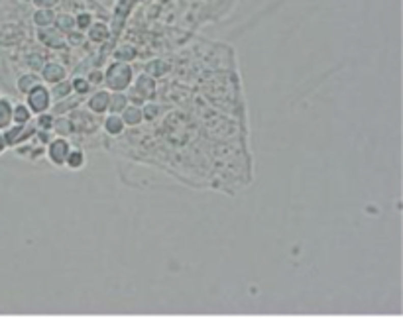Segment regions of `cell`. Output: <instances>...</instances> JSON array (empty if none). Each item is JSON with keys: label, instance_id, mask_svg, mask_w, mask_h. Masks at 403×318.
Here are the masks:
<instances>
[{"label": "cell", "instance_id": "cell-6", "mask_svg": "<svg viewBox=\"0 0 403 318\" xmlns=\"http://www.w3.org/2000/svg\"><path fill=\"white\" fill-rule=\"evenodd\" d=\"M42 77L47 83H57V81L65 79V69L61 65H57V63H47L42 69Z\"/></svg>", "mask_w": 403, "mask_h": 318}, {"label": "cell", "instance_id": "cell-10", "mask_svg": "<svg viewBox=\"0 0 403 318\" xmlns=\"http://www.w3.org/2000/svg\"><path fill=\"white\" fill-rule=\"evenodd\" d=\"M122 122L124 124H130V126H134V124H138L140 120H142V116H144V112L140 110L138 106H128L126 104L124 106V110H122Z\"/></svg>", "mask_w": 403, "mask_h": 318}, {"label": "cell", "instance_id": "cell-15", "mask_svg": "<svg viewBox=\"0 0 403 318\" xmlns=\"http://www.w3.org/2000/svg\"><path fill=\"white\" fill-rule=\"evenodd\" d=\"M73 91H77V93H87L89 91V81H83V79H75L73 81Z\"/></svg>", "mask_w": 403, "mask_h": 318}, {"label": "cell", "instance_id": "cell-14", "mask_svg": "<svg viewBox=\"0 0 403 318\" xmlns=\"http://www.w3.org/2000/svg\"><path fill=\"white\" fill-rule=\"evenodd\" d=\"M38 122H40V128H43V130H49V128H53L56 118H53L51 114H45V112H42V114H40V118H38Z\"/></svg>", "mask_w": 403, "mask_h": 318}, {"label": "cell", "instance_id": "cell-12", "mask_svg": "<svg viewBox=\"0 0 403 318\" xmlns=\"http://www.w3.org/2000/svg\"><path fill=\"white\" fill-rule=\"evenodd\" d=\"M38 83H40V79H38L36 75H22V77L18 79V89H20V93H24V95H26L30 89Z\"/></svg>", "mask_w": 403, "mask_h": 318}, {"label": "cell", "instance_id": "cell-17", "mask_svg": "<svg viewBox=\"0 0 403 318\" xmlns=\"http://www.w3.org/2000/svg\"><path fill=\"white\" fill-rule=\"evenodd\" d=\"M0 98H2V95H0Z\"/></svg>", "mask_w": 403, "mask_h": 318}, {"label": "cell", "instance_id": "cell-1", "mask_svg": "<svg viewBox=\"0 0 403 318\" xmlns=\"http://www.w3.org/2000/svg\"><path fill=\"white\" fill-rule=\"evenodd\" d=\"M104 81L114 91L126 89L128 83L132 81V69H130V65H126V63H112L111 67H109V71H106V75H104Z\"/></svg>", "mask_w": 403, "mask_h": 318}, {"label": "cell", "instance_id": "cell-7", "mask_svg": "<svg viewBox=\"0 0 403 318\" xmlns=\"http://www.w3.org/2000/svg\"><path fill=\"white\" fill-rule=\"evenodd\" d=\"M12 124V102L8 97L0 98V132Z\"/></svg>", "mask_w": 403, "mask_h": 318}, {"label": "cell", "instance_id": "cell-16", "mask_svg": "<svg viewBox=\"0 0 403 318\" xmlns=\"http://www.w3.org/2000/svg\"><path fill=\"white\" fill-rule=\"evenodd\" d=\"M6 150V141H4V136H2V132H0V153Z\"/></svg>", "mask_w": 403, "mask_h": 318}, {"label": "cell", "instance_id": "cell-3", "mask_svg": "<svg viewBox=\"0 0 403 318\" xmlns=\"http://www.w3.org/2000/svg\"><path fill=\"white\" fill-rule=\"evenodd\" d=\"M71 150L69 141L63 138H56L49 141V148H47V157L51 159L53 165H65V157H67V152Z\"/></svg>", "mask_w": 403, "mask_h": 318}, {"label": "cell", "instance_id": "cell-8", "mask_svg": "<svg viewBox=\"0 0 403 318\" xmlns=\"http://www.w3.org/2000/svg\"><path fill=\"white\" fill-rule=\"evenodd\" d=\"M32 120V110L30 106L18 102V104H12V124H28Z\"/></svg>", "mask_w": 403, "mask_h": 318}, {"label": "cell", "instance_id": "cell-4", "mask_svg": "<svg viewBox=\"0 0 403 318\" xmlns=\"http://www.w3.org/2000/svg\"><path fill=\"white\" fill-rule=\"evenodd\" d=\"M109 102H111V93L109 91H97L93 97L89 98L87 106H89V110L102 114L104 110H109Z\"/></svg>", "mask_w": 403, "mask_h": 318}, {"label": "cell", "instance_id": "cell-11", "mask_svg": "<svg viewBox=\"0 0 403 318\" xmlns=\"http://www.w3.org/2000/svg\"><path fill=\"white\" fill-rule=\"evenodd\" d=\"M128 104V97L122 95L120 91L118 93H114L111 95V102H109V110L111 112H116V114H120V112L124 110V106Z\"/></svg>", "mask_w": 403, "mask_h": 318}, {"label": "cell", "instance_id": "cell-2", "mask_svg": "<svg viewBox=\"0 0 403 318\" xmlns=\"http://www.w3.org/2000/svg\"><path fill=\"white\" fill-rule=\"evenodd\" d=\"M26 95H28L30 110L38 112V114L47 112L49 104H51V93H49V89H47V86H43L42 83L34 84V86L30 89Z\"/></svg>", "mask_w": 403, "mask_h": 318}, {"label": "cell", "instance_id": "cell-9", "mask_svg": "<svg viewBox=\"0 0 403 318\" xmlns=\"http://www.w3.org/2000/svg\"><path fill=\"white\" fill-rule=\"evenodd\" d=\"M65 165L71 167V169H81L85 165V152L79 150V148H73L67 152V157H65Z\"/></svg>", "mask_w": 403, "mask_h": 318}, {"label": "cell", "instance_id": "cell-13", "mask_svg": "<svg viewBox=\"0 0 403 318\" xmlns=\"http://www.w3.org/2000/svg\"><path fill=\"white\" fill-rule=\"evenodd\" d=\"M71 91H73V83H69V81H57L56 86H53V97L63 98L67 97Z\"/></svg>", "mask_w": 403, "mask_h": 318}, {"label": "cell", "instance_id": "cell-5", "mask_svg": "<svg viewBox=\"0 0 403 318\" xmlns=\"http://www.w3.org/2000/svg\"><path fill=\"white\" fill-rule=\"evenodd\" d=\"M122 130H124L122 116H120V114H116V112H111V114L104 118V132H106L109 136H118Z\"/></svg>", "mask_w": 403, "mask_h": 318}]
</instances>
